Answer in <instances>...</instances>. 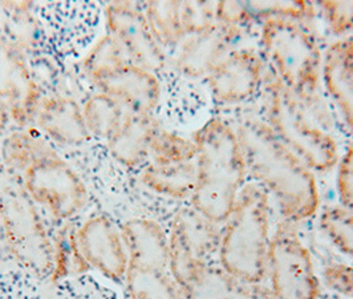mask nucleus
Masks as SVG:
<instances>
[{"mask_svg":"<svg viewBox=\"0 0 353 299\" xmlns=\"http://www.w3.org/2000/svg\"><path fill=\"white\" fill-rule=\"evenodd\" d=\"M121 234L129 257V267L169 269V235L157 222L136 218L125 222Z\"/></svg>","mask_w":353,"mask_h":299,"instance_id":"nucleus-18","label":"nucleus"},{"mask_svg":"<svg viewBox=\"0 0 353 299\" xmlns=\"http://www.w3.org/2000/svg\"><path fill=\"white\" fill-rule=\"evenodd\" d=\"M39 125L63 144H79L88 137L83 112L68 99H52L40 106Z\"/></svg>","mask_w":353,"mask_h":299,"instance_id":"nucleus-21","label":"nucleus"},{"mask_svg":"<svg viewBox=\"0 0 353 299\" xmlns=\"http://www.w3.org/2000/svg\"><path fill=\"white\" fill-rule=\"evenodd\" d=\"M0 299H46L40 278L19 267L0 270Z\"/></svg>","mask_w":353,"mask_h":299,"instance_id":"nucleus-29","label":"nucleus"},{"mask_svg":"<svg viewBox=\"0 0 353 299\" xmlns=\"http://www.w3.org/2000/svg\"><path fill=\"white\" fill-rule=\"evenodd\" d=\"M125 280L130 299H185L168 270L128 267Z\"/></svg>","mask_w":353,"mask_h":299,"instance_id":"nucleus-23","label":"nucleus"},{"mask_svg":"<svg viewBox=\"0 0 353 299\" xmlns=\"http://www.w3.org/2000/svg\"><path fill=\"white\" fill-rule=\"evenodd\" d=\"M219 241V225L194 209L182 211L176 214L169 235V262L176 269L208 264L218 251Z\"/></svg>","mask_w":353,"mask_h":299,"instance_id":"nucleus-11","label":"nucleus"},{"mask_svg":"<svg viewBox=\"0 0 353 299\" xmlns=\"http://www.w3.org/2000/svg\"><path fill=\"white\" fill-rule=\"evenodd\" d=\"M105 95L129 106L134 113H149L159 104L161 84L150 70L124 64L99 81Z\"/></svg>","mask_w":353,"mask_h":299,"instance_id":"nucleus-16","label":"nucleus"},{"mask_svg":"<svg viewBox=\"0 0 353 299\" xmlns=\"http://www.w3.org/2000/svg\"><path fill=\"white\" fill-rule=\"evenodd\" d=\"M248 8L254 15L265 19H288L303 21L311 18L314 4L308 1H258L248 3Z\"/></svg>","mask_w":353,"mask_h":299,"instance_id":"nucleus-31","label":"nucleus"},{"mask_svg":"<svg viewBox=\"0 0 353 299\" xmlns=\"http://www.w3.org/2000/svg\"><path fill=\"white\" fill-rule=\"evenodd\" d=\"M336 186L341 206L353 214V141L339 160Z\"/></svg>","mask_w":353,"mask_h":299,"instance_id":"nucleus-35","label":"nucleus"},{"mask_svg":"<svg viewBox=\"0 0 353 299\" xmlns=\"http://www.w3.org/2000/svg\"><path fill=\"white\" fill-rule=\"evenodd\" d=\"M265 124L312 171L325 173L339 162L335 140L312 123L301 100L271 75L267 87Z\"/></svg>","mask_w":353,"mask_h":299,"instance_id":"nucleus-6","label":"nucleus"},{"mask_svg":"<svg viewBox=\"0 0 353 299\" xmlns=\"http://www.w3.org/2000/svg\"><path fill=\"white\" fill-rule=\"evenodd\" d=\"M196 185L193 209L215 225H223L246 185V162L236 131L214 117L195 132Z\"/></svg>","mask_w":353,"mask_h":299,"instance_id":"nucleus-2","label":"nucleus"},{"mask_svg":"<svg viewBox=\"0 0 353 299\" xmlns=\"http://www.w3.org/2000/svg\"><path fill=\"white\" fill-rule=\"evenodd\" d=\"M261 43L272 75L296 97L305 100L318 89L323 55L301 21L265 19Z\"/></svg>","mask_w":353,"mask_h":299,"instance_id":"nucleus-5","label":"nucleus"},{"mask_svg":"<svg viewBox=\"0 0 353 299\" xmlns=\"http://www.w3.org/2000/svg\"><path fill=\"white\" fill-rule=\"evenodd\" d=\"M318 7L335 35L353 30V1H319Z\"/></svg>","mask_w":353,"mask_h":299,"instance_id":"nucleus-34","label":"nucleus"},{"mask_svg":"<svg viewBox=\"0 0 353 299\" xmlns=\"http://www.w3.org/2000/svg\"><path fill=\"white\" fill-rule=\"evenodd\" d=\"M83 115L88 131L99 136L109 139L120 126V106L108 95L93 97L85 106Z\"/></svg>","mask_w":353,"mask_h":299,"instance_id":"nucleus-28","label":"nucleus"},{"mask_svg":"<svg viewBox=\"0 0 353 299\" xmlns=\"http://www.w3.org/2000/svg\"><path fill=\"white\" fill-rule=\"evenodd\" d=\"M321 281L337 294L353 299V267L344 264H330L323 270Z\"/></svg>","mask_w":353,"mask_h":299,"instance_id":"nucleus-36","label":"nucleus"},{"mask_svg":"<svg viewBox=\"0 0 353 299\" xmlns=\"http://www.w3.org/2000/svg\"><path fill=\"white\" fill-rule=\"evenodd\" d=\"M109 27L116 40L124 44L134 64L146 70H159L165 64L162 46L146 15L133 4H114L108 12Z\"/></svg>","mask_w":353,"mask_h":299,"instance_id":"nucleus-13","label":"nucleus"},{"mask_svg":"<svg viewBox=\"0 0 353 299\" xmlns=\"http://www.w3.org/2000/svg\"><path fill=\"white\" fill-rule=\"evenodd\" d=\"M53 299H121V296L100 278L83 273L57 282Z\"/></svg>","mask_w":353,"mask_h":299,"instance_id":"nucleus-25","label":"nucleus"},{"mask_svg":"<svg viewBox=\"0 0 353 299\" xmlns=\"http://www.w3.org/2000/svg\"><path fill=\"white\" fill-rule=\"evenodd\" d=\"M181 290L185 299H274L268 286L236 278L221 264H201Z\"/></svg>","mask_w":353,"mask_h":299,"instance_id":"nucleus-15","label":"nucleus"},{"mask_svg":"<svg viewBox=\"0 0 353 299\" xmlns=\"http://www.w3.org/2000/svg\"><path fill=\"white\" fill-rule=\"evenodd\" d=\"M76 242L84 261L108 280L123 281L129 257L121 231L100 215L87 221L76 233Z\"/></svg>","mask_w":353,"mask_h":299,"instance_id":"nucleus-10","label":"nucleus"},{"mask_svg":"<svg viewBox=\"0 0 353 299\" xmlns=\"http://www.w3.org/2000/svg\"><path fill=\"white\" fill-rule=\"evenodd\" d=\"M123 55L124 52L121 51V46L116 39L104 37L89 55L87 68L99 83L124 66Z\"/></svg>","mask_w":353,"mask_h":299,"instance_id":"nucleus-30","label":"nucleus"},{"mask_svg":"<svg viewBox=\"0 0 353 299\" xmlns=\"http://www.w3.org/2000/svg\"><path fill=\"white\" fill-rule=\"evenodd\" d=\"M270 244L268 194L258 184H246L221 230L219 264L236 278L262 283Z\"/></svg>","mask_w":353,"mask_h":299,"instance_id":"nucleus-3","label":"nucleus"},{"mask_svg":"<svg viewBox=\"0 0 353 299\" xmlns=\"http://www.w3.org/2000/svg\"><path fill=\"white\" fill-rule=\"evenodd\" d=\"M37 12L54 52L63 57L79 56L88 47L101 18L100 6L92 1L43 3Z\"/></svg>","mask_w":353,"mask_h":299,"instance_id":"nucleus-9","label":"nucleus"},{"mask_svg":"<svg viewBox=\"0 0 353 299\" xmlns=\"http://www.w3.org/2000/svg\"><path fill=\"white\" fill-rule=\"evenodd\" d=\"M48 148L26 135H14L4 145V160L12 169L26 171Z\"/></svg>","mask_w":353,"mask_h":299,"instance_id":"nucleus-32","label":"nucleus"},{"mask_svg":"<svg viewBox=\"0 0 353 299\" xmlns=\"http://www.w3.org/2000/svg\"><path fill=\"white\" fill-rule=\"evenodd\" d=\"M215 15H216V23L241 28V30L252 19V14L248 8V3H239V1L216 3Z\"/></svg>","mask_w":353,"mask_h":299,"instance_id":"nucleus-37","label":"nucleus"},{"mask_svg":"<svg viewBox=\"0 0 353 299\" xmlns=\"http://www.w3.org/2000/svg\"><path fill=\"white\" fill-rule=\"evenodd\" d=\"M215 4L210 1H183L181 3V18L185 35L201 32L216 23Z\"/></svg>","mask_w":353,"mask_h":299,"instance_id":"nucleus-33","label":"nucleus"},{"mask_svg":"<svg viewBox=\"0 0 353 299\" xmlns=\"http://www.w3.org/2000/svg\"><path fill=\"white\" fill-rule=\"evenodd\" d=\"M23 185L35 202L61 220L76 215L87 202L84 182L50 149L23 172Z\"/></svg>","mask_w":353,"mask_h":299,"instance_id":"nucleus-8","label":"nucleus"},{"mask_svg":"<svg viewBox=\"0 0 353 299\" xmlns=\"http://www.w3.org/2000/svg\"><path fill=\"white\" fill-rule=\"evenodd\" d=\"M267 277L274 299H318L320 281L308 249L290 222L278 225L268 249Z\"/></svg>","mask_w":353,"mask_h":299,"instance_id":"nucleus-7","label":"nucleus"},{"mask_svg":"<svg viewBox=\"0 0 353 299\" xmlns=\"http://www.w3.org/2000/svg\"><path fill=\"white\" fill-rule=\"evenodd\" d=\"M146 18L161 46H176L185 31L179 1H153L146 6Z\"/></svg>","mask_w":353,"mask_h":299,"instance_id":"nucleus-24","label":"nucleus"},{"mask_svg":"<svg viewBox=\"0 0 353 299\" xmlns=\"http://www.w3.org/2000/svg\"><path fill=\"white\" fill-rule=\"evenodd\" d=\"M248 175L265 193L271 194L290 224L316 214L319 191L314 172L291 152L265 122L246 119L238 125Z\"/></svg>","mask_w":353,"mask_h":299,"instance_id":"nucleus-1","label":"nucleus"},{"mask_svg":"<svg viewBox=\"0 0 353 299\" xmlns=\"http://www.w3.org/2000/svg\"><path fill=\"white\" fill-rule=\"evenodd\" d=\"M21 53L7 43H0V99L10 102L20 117L35 106L34 86Z\"/></svg>","mask_w":353,"mask_h":299,"instance_id":"nucleus-20","label":"nucleus"},{"mask_svg":"<svg viewBox=\"0 0 353 299\" xmlns=\"http://www.w3.org/2000/svg\"><path fill=\"white\" fill-rule=\"evenodd\" d=\"M263 80V66L258 53L248 48L228 53L208 75L215 100L236 104L250 99Z\"/></svg>","mask_w":353,"mask_h":299,"instance_id":"nucleus-12","label":"nucleus"},{"mask_svg":"<svg viewBox=\"0 0 353 299\" xmlns=\"http://www.w3.org/2000/svg\"><path fill=\"white\" fill-rule=\"evenodd\" d=\"M0 229L19 267L46 280L53 273V244L35 201L12 173L0 171Z\"/></svg>","mask_w":353,"mask_h":299,"instance_id":"nucleus-4","label":"nucleus"},{"mask_svg":"<svg viewBox=\"0 0 353 299\" xmlns=\"http://www.w3.org/2000/svg\"><path fill=\"white\" fill-rule=\"evenodd\" d=\"M241 28L215 23L212 27L189 36L176 60L179 72L188 77H203L231 52V47L241 36Z\"/></svg>","mask_w":353,"mask_h":299,"instance_id":"nucleus-14","label":"nucleus"},{"mask_svg":"<svg viewBox=\"0 0 353 299\" xmlns=\"http://www.w3.org/2000/svg\"><path fill=\"white\" fill-rule=\"evenodd\" d=\"M6 120H7V115H6V110H4V106L0 102V132L3 131V126L6 125Z\"/></svg>","mask_w":353,"mask_h":299,"instance_id":"nucleus-38","label":"nucleus"},{"mask_svg":"<svg viewBox=\"0 0 353 299\" xmlns=\"http://www.w3.org/2000/svg\"><path fill=\"white\" fill-rule=\"evenodd\" d=\"M321 77L330 96L353 132V39L332 43L323 56Z\"/></svg>","mask_w":353,"mask_h":299,"instance_id":"nucleus-17","label":"nucleus"},{"mask_svg":"<svg viewBox=\"0 0 353 299\" xmlns=\"http://www.w3.org/2000/svg\"><path fill=\"white\" fill-rule=\"evenodd\" d=\"M161 126L149 113H133L109 137L114 159L125 165H139L150 155V144Z\"/></svg>","mask_w":353,"mask_h":299,"instance_id":"nucleus-19","label":"nucleus"},{"mask_svg":"<svg viewBox=\"0 0 353 299\" xmlns=\"http://www.w3.org/2000/svg\"><path fill=\"white\" fill-rule=\"evenodd\" d=\"M320 230L343 254L353 258V214L340 206H328L320 214Z\"/></svg>","mask_w":353,"mask_h":299,"instance_id":"nucleus-26","label":"nucleus"},{"mask_svg":"<svg viewBox=\"0 0 353 299\" xmlns=\"http://www.w3.org/2000/svg\"><path fill=\"white\" fill-rule=\"evenodd\" d=\"M196 152L194 141L183 139L161 126L150 144V156L154 164L159 165L195 161Z\"/></svg>","mask_w":353,"mask_h":299,"instance_id":"nucleus-27","label":"nucleus"},{"mask_svg":"<svg viewBox=\"0 0 353 299\" xmlns=\"http://www.w3.org/2000/svg\"><path fill=\"white\" fill-rule=\"evenodd\" d=\"M142 182L161 195L172 198L192 197L196 185V164L195 161L168 165L153 164L142 173Z\"/></svg>","mask_w":353,"mask_h":299,"instance_id":"nucleus-22","label":"nucleus"}]
</instances>
